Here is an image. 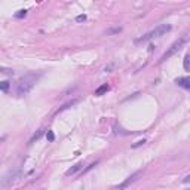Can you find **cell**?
<instances>
[{
    "label": "cell",
    "instance_id": "obj_6",
    "mask_svg": "<svg viewBox=\"0 0 190 190\" xmlns=\"http://www.w3.org/2000/svg\"><path fill=\"white\" fill-rule=\"evenodd\" d=\"M175 83L178 85L183 89H190V76H184V77H177Z\"/></svg>",
    "mask_w": 190,
    "mask_h": 190
},
{
    "label": "cell",
    "instance_id": "obj_4",
    "mask_svg": "<svg viewBox=\"0 0 190 190\" xmlns=\"http://www.w3.org/2000/svg\"><path fill=\"white\" fill-rule=\"evenodd\" d=\"M186 40H187V39L186 37H181L180 39V40H177V42H174L172 45H171V46H169L168 48V51L165 52V54H163L162 57H160V62H163V61H166V60H169V58H171L172 55H175L177 54V52H178L181 48H183V45H184L186 43Z\"/></svg>",
    "mask_w": 190,
    "mask_h": 190
},
{
    "label": "cell",
    "instance_id": "obj_9",
    "mask_svg": "<svg viewBox=\"0 0 190 190\" xmlns=\"http://www.w3.org/2000/svg\"><path fill=\"white\" fill-rule=\"evenodd\" d=\"M43 132H45V129H39L37 131V132L34 134V135H33L31 137V138H30V141H28V144H33V143H34V141H37L39 138H40V137L43 135Z\"/></svg>",
    "mask_w": 190,
    "mask_h": 190
},
{
    "label": "cell",
    "instance_id": "obj_7",
    "mask_svg": "<svg viewBox=\"0 0 190 190\" xmlns=\"http://www.w3.org/2000/svg\"><path fill=\"white\" fill-rule=\"evenodd\" d=\"M82 166H83V163H82V162L76 163L74 166H71V168L68 169V171L65 172V175H67V177H70V175H74V174H76L77 171H80V169H82Z\"/></svg>",
    "mask_w": 190,
    "mask_h": 190
},
{
    "label": "cell",
    "instance_id": "obj_15",
    "mask_svg": "<svg viewBox=\"0 0 190 190\" xmlns=\"http://www.w3.org/2000/svg\"><path fill=\"white\" fill-rule=\"evenodd\" d=\"M46 138H48V141H49V143H52V141L55 140V134L52 132V131H48V134H46Z\"/></svg>",
    "mask_w": 190,
    "mask_h": 190
},
{
    "label": "cell",
    "instance_id": "obj_20",
    "mask_svg": "<svg viewBox=\"0 0 190 190\" xmlns=\"http://www.w3.org/2000/svg\"><path fill=\"white\" fill-rule=\"evenodd\" d=\"M186 190H190V189H186Z\"/></svg>",
    "mask_w": 190,
    "mask_h": 190
},
{
    "label": "cell",
    "instance_id": "obj_8",
    "mask_svg": "<svg viewBox=\"0 0 190 190\" xmlns=\"http://www.w3.org/2000/svg\"><path fill=\"white\" fill-rule=\"evenodd\" d=\"M108 89H110V86H108L107 83H106V85H101L100 88H97V91H95V95H98V97H100V95H103V94H106Z\"/></svg>",
    "mask_w": 190,
    "mask_h": 190
},
{
    "label": "cell",
    "instance_id": "obj_3",
    "mask_svg": "<svg viewBox=\"0 0 190 190\" xmlns=\"http://www.w3.org/2000/svg\"><path fill=\"white\" fill-rule=\"evenodd\" d=\"M19 175H21V166H15V168H12L11 171L6 174L3 178H2V187L3 189H8L9 186H12L14 183L19 178Z\"/></svg>",
    "mask_w": 190,
    "mask_h": 190
},
{
    "label": "cell",
    "instance_id": "obj_14",
    "mask_svg": "<svg viewBox=\"0 0 190 190\" xmlns=\"http://www.w3.org/2000/svg\"><path fill=\"white\" fill-rule=\"evenodd\" d=\"M97 165H98V160H97V162H94V163H91V165H88L85 169H82V174H86L88 171H91V169H92L94 166H97Z\"/></svg>",
    "mask_w": 190,
    "mask_h": 190
},
{
    "label": "cell",
    "instance_id": "obj_19",
    "mask_svg": "<svg viewBox=\"0 0 190 190\" xmlns=\"http://www.w3.org/2000/svg\"><path fill=\"white\" fill-rule=\"evenodd\" d=\"M183 183H184V184H187V183H190V174H189V175H186L184 178H183Z\"/></svg>",
    "mask_w": 190,
    "mask_h": 190
},
{
    "label": "cell",
    "instance_id": "obj_13",
    "mask_svg": "<svg viewBox=\"0 0 190 190\" xmlns=\"http://www.w3.org/2000/svg\"><path fill=\"white\" fill-rule=\"evenodd\" d=\"M27 9H21V11H18L16 14H15V18H25V15H27Z\"/></svg>",
    "mask_w": 190,
    "mask_h": 190
},
{
    "label": "cell",
    "instance_id": "obj_2",
    "mask_svg": "<svg viewBox=\"0 0 190 190\" xmlns=\"http://www.w3.org/2000/svg\"><path fill=\"white\" fill-rule=\"evenodd\" d=\"M171 24H159L156 28H153L152 31L146 33L144 36H141L140 39H137V43H144V42H149V40H153V39H158L165 36L166 33L171 31Z\"/></svg>",
    "mask_w": 190,
    "mask_h": 190
},
{
    "label": "cell",
    "instance_id": "obj_10",
    "mask_svg": "<svg viewBox=\"0 0 190 190\" xmlns=\"http://www.w3.org/2000/svg\"><path fill=\"white\" fill-rule=\"evenodd\" d=\"M9 88H11V83H9V80H3L2 83H0V91H2V92H8L9 91Z\"/></svg>",
    "mask_w": 190,
    "mask_h": 190
},
{
    "label": "cell",
    "instance_id": "obj_11",
    "mask_svg": "<svg viewBox=\"0 0 190 190\" xmlns=\"http://www.w3.org/2000/svg\"><path fill=\"white\" fill-rule=\"evenodd\" d=\"M76 103H77V100H71V101H68V103H65L62 107H60V108H58V111H57V113H60V111H62V110H65V108H68V107H71V106H74Z\"/></svg>",
    "mask_w": 190,
    "mask_h": 190
},
{
    "label": "cell",
    "instance_id": "obj_17",
    "mask_svg": "<svg viewBox=\"0 0 190 190\" xmlns=\"http://www.w3.org/2000/svg\"><path fill=\"white\" fill-rule=\"evenodd\" d=\"M146 143V140H140V141H137L134 146H132V149H137V147H140V146H143V144Z\"/></svg>",
    "mask_w": 190,
    "mask_h": 190
},
{
    "label": "cell",
    "instance_id": "obj_12",
    "mask_svg": "<svg viewBox=\"0 0 190 190\" xmlns=\"http://www.w3.org/2000/svg\"><path fill=\"white\" fill-rule=\"evenodd\" d=\"M183 65H184V70L186 71H190V55L189 54L184 57V62H183Z\"/></svg>",
    "mask_w": 190,
    "mask_h": 190
},
{
    "label": "cell",
    "instance_id": "obj_16",
    "mask_svg": "<svg viewBox=\"0 0 190 190\" xmlns=\"http://www.w3.org/2000/svg\"><path fill=\"white\" fill-rule=\"evenodd\" d=\"M76 21H77V22L86 21V15H85V14H83V15H77V16H76Z\"/></svg>",
    "mask_w": 190,
    "mask_h": 190
},
{
    "label": "cell",
    "instance_id": "obj_18",
    "mask_svg": "<svg viewBox=\"0 0 190 190\" xmlns=\"http://www.w3.org/2000/svg\"><path fill=\"white\" fill-rule=\"evenodd\" d=\"M2 73L3 74H14V71L9 70V68H2Z\"/></svg>",
    "mask_w": 190,
    "mask_h": 190
},
{
    "label": "cell",
    "instance_id": "obj_1",
    "mask_svg": "<svg viewBox=\"0 0 190 190\" xmlns=\"http://www.w3.org/2000/svg\"><path fill=\"white\" fill-rule=\"evenodd\" d=\"M39 77H40V74H36V73H28V74H25L22 79L18 82L16 94H18L19 97L27 95L30 91L34 88V85H36V82L39 80Z\"/></svg>",
    "mask_w": 190,
    "mask_h": 190
},
{
    "label": "cell",
    "instance_id": "obj_5",
    "mask_svg": "<svg viewBox=\"0 0 190 190\" xmlns=\"http://www.w3.org/2000/svg\"><path fill=\"white\" fill-rule=\"evenodd\" d=\"M141 174H143V171H141V169H140V171H135L134 174H131V175L128 177V178H126L125 181H122L120 184L114 186V187L111 189V190H125V189H128L131 184H134V183L140 178V177H141Z\"/></svg>",
    "mask_w": 190,
    "mask_h": 190
}]
</instances>
